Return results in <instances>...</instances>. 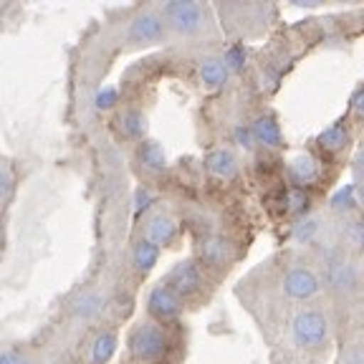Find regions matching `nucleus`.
<instances>
[{"instance_id":"c756f323","label":"nucleus","mask_w":364,"mask_h":364,"mask_svg":"<svg viewBox=\"0 0 364 364\" xmlns=\"http://www.w3.org/2000/svg\"><path fill=\"white\" fill-rule=\"evenodd\" d=\"M235 136H238V142L243 144L245 149H250L253 147V129H243V127H238V129H235Z\"/></svg>"},{"instance_id":"6ab92c4d","label":"nucleus","mask_w":364,"mask_h":364,"mask_svg":"<svg viewBox=\"0 0 364 364\" xmlns=\"http://www.w3.org/2000/svg\"><path fill=\"white\" fill-rule=\"evenodd\" d=\"M318 144L324 149H329V152H336V149H341L344 144H347V132H344V127L334 124L329 127V129H324L321 134H318Z\"/></svg>"},{"instance_id":"dca6fc26","label":"nucleus","mask_w":364,"mask_h":364,"mask_svg":"<svg viewBox=\"0 0 364 364\" xmlns=\"http://www.w3.org/2000/svg\"><path fill=\"white\" fill-rule=\"evenodd\" d=\"M159 258V248L157 243H152V240H139L134 248V266L139 268V271H149V268L157 263Z\"/></svg>"},{"instance_id":"7c9ffc66","label":"nucleus","mask_w":364,"mask_h":364,"mask_svg":"<svg viewBox=\"0 0 364 364\" xmlns=\"http://www.w3.org/2000/svg\"><path fill=\"white\" fill-rule=\"evenodd\" d=\"M0 364H28V362H26V359H23L21 354H16V352H3Z\"/></svg>"},{"instance_id":"2eb2a0df","label":"nucleus","mask_w":364,"mask_h":364,"mask_svg":"<svg viewBox=\"0 0 364 364\" xmlns=\"http://www.w3.org/2000/svg\"><path fill=\"white\" fill-rule=\"evenodd\" d=\"M114 349H117V336L112 331H104V334L97 336L94 347H91V364H104L112 359Z\"/></svg>"},{"instance_id":"a211bd4d","label":"nucleus","mask_w":364,"mask_h":364,"mask_svg":"<svg viewBox=\"0 0 364 364\" xmlns=\"http://www.w3.org/2000/svg\"><path fill=\"white\" fill-rule=\"evenodd\" d=\"M102 306H104L102 294H99V291H86L79 301H76V314H79L81 318H94L102 311Z\"/></svg>"},{"instance_id":"f8f14e48","label":"nucleus","mask_w":364,"mask_h":364,"mask_svg":"<svg viewBox=\"0 0 364 364\" xmlns=\"http://www.w3.org/2000/svg\"><path fill=\"white\" fill-rule=\"evenodd\" d=\"M329 284L334 286L336 291H352L357 286V273L349 263L336 261L334 266L329 268Z\"/></svg>"},{"instance_id":"4be33fe9","label":"nucleus","mask_w":364,"mask_h":364,"mask_svg":"<svg viewBox=\"0 0 364 364\" xmlns=\"http://www.w3.org/2000/svg\"><path fill=\"white\" fill-rule=\"evenodd\" d=\"M243 63H245V51L240 48V46L228 48V53H225V68L228 71H238Z\"/></svg>"},{"instance_id":"6e6552de","label":"nucleus","mask_w":364,"mask_h":364,"mask_svg":"<svg viewBox=\"0 0 364 364\" xmlns=\"http://www.w3.org/2000/svg\"><path fill=\"white\" fill-rule=\"evenodd\" d=\"M205 165H208V170L218 177H233L235 175V157H233L230 149H215V152H210L208 154V159H205Z\"/></svg>"},{"instance_id":"20e7f679","label":"nucleus","mask_w":364,"mask_h":364,"mask_svg":"<svg viewBox=\"0 0 364 364\" xmlns=\"http://www.w3.org/2000/svg\"><path fill=\"white\" fill-rule=\"evenodd\" d=\"M149 314H152L154 318H159V321H172V318L180 316V294H175V291L170 289L167 284L157 286V289L149 294Z\"/></svg>"},{"instance_id":"9b49d317","label":"nucleus","mask_w":364,"mask_h":364,"mask_svg":"<svg viewBox=\"0 0 364 364\" xmlns=\"http://www.w3.org/2000/svg\"><path fill=\"white\" fill-rule=\"evenodd\" d=\"M253 134H256L258 142L266 144V147H281V129L273 117H261V119L253 124Z\"/></svg>"},{"instance_id":"a878e982","label":"nucleus","mask_w":364,"mask_h":364,"mask_svg":"<svg viewBox=\"0 0 364 364\" xmlns=\"http://www.w3.org/2000/svg\"><path fill=\"white\" fill-rule=\"evenodd\" d=\"M286 203H289L291 213H301L304 208H306V195H304L301 190H291V193L286 195Z\"/></svg>"},{"instance_id":"393cba45","label":"nucleus","mask_w":364,"mask_h":364,"mask_svg":"<svg viewBox=\"0 0 364 364\" xmlns=\"http://www.w3.org/2000/svg\"><path fill=\"white\" fill-rule=\"evenodd\" d=\"M344 235H347V240H352L354 245H364V223H359V220L347 223Z\"/></svg>"},{"instance_id":"473e14b6","label":"nucleus","mask_w":364,"mask_h":364,"mask_svg":"<svg viewBox=\"0 0 364 364\" xmlns=\"http://www.w3.org/2000/svg\"><path fill=\"white\" fill-rule=\"evenodd\" d=\"M359 195H362V200H364V182H362V188H359Z\"/></svg>"},{"instance_id":"ddd939ff","label":"nucleus","mask_w":364,"mask_h":364,"mask_svg":"<svg viewBox=\"0 0 364 364\" xmlns=\"http://www.w3.org/2000/svg\"><path fill=\"white\" fill-rule=\"evenodd\" d=\"M139 162H142L147 170L159 172L167 167V154L157 142H144L142 147H139Z\"/></svg>"},{"instance_id":"aec40b11","label":"nucleus","mask_w":364,"mask_h":364,"mask_svg":"<svg viewBox=\"0 0 364 364\" xmlns=\"http://www.w3.org/2000/svg\"><path fill=\"white\" fill-rule=\"evenodd\" d=\"M122 129H124V134L129 136H142L144 129H147V119H144L142 112H127L124 117H122Z\"/></svg>"},{"instance_id":"0eeeda50","label":"nucleus","mask_w":364,"mask_h":364,"mask_svg":"<svg viewBox=\"0 0 364 364\" xmlns=\"http://www.w3.org/2000/svg\"><path fill=\"white\" fill-rule=\"evenodd\" d=\"M129 41L136 43H149V41H157L162 36V18L154 16V13H142L129 23V31H127Z\"/></svg>"},{"instance_id":"5701e85b","label":"nucleus","mask_w":364,"mask_h":364,"mask_svg":"<svg viewBox=\"0 0 364 364\" xmlns=\"http://www.w3.org/2000/svg\"><path fill=\"white\" fill-rule=\"evenodd\" d=\"M318 230V220L316 218H309V220H301L296 225V240H311L314 233Z\"/></svg>"},{"instance_id":"412c9836","label":"nucleus","mask_w":364,"mask_h":364,"mask_svg":"<svg viewBox=\"0 0 364 364\" xmlns=\"http://www.w3.org/2000/svg\"><path fill=\"white\" fill-rule=\"evenodd\" d=\"M13 190H16V177H13L11 165H3V170H0V195H3V203H11Z\"/></svg>"},{"instance_id":"c85d7f7f","label":"nucleus","mask_w":364,"mask_h":364,"mask_svg":"<svg viewBox=\"0 0 364 364\" xmlns=\"http://www.w3.org/2000/svg\"><path fill=\"white\" fill-rule=\"evenodd\" d=\"M149 203H152V195L147 193V190H136L134 193V210H144V208H149Z\"/></svg>"},{"instance_id":"39448f33","label":"nucleus","mask_w":364,"mask_h":364,"mask_svg":"<svg viewBox=\"0 0 364 364\" xmlns=\"http://www.w3.org/2000/svg\"><path fill=\"white\" fill-rule=\"evenodd\" d=\"M318 291V279L314 276L309 268H291L284 276V294L291 296V299H311Z\"/></svg>"},{"instance_id":"bb28decb","label":"nucleus","mask_w":364,"mask_h":364,"mask_svg":"<svg viewBox=\"0 0 364 364\" xmlns=\"http://www.w3.org/2000/svg\"><path fill=\"white\" fill-rule=\"evenodd\" d=\"M117 104V89H104L99 91V97H97V107L99 109H109Z\"/></svg>"},{"instance_id":"b1692460","label":"nucleus","mask_w":364,"mask_h":364,"mask_svg":"<svg viewBox=\"0 0 364 364\" xmlns=\"http://www.w3.org/2000/svg\"><path fill=\"white\" fill-rule=\"evenodd\" d=\"M352 205H354V188H341L331 198V208L334 210H344V208H352Z\"/></svg>"},{"instance_id":"7ed1b4c3","label":"nucleus","mask_w":364,"mask_h":364,"mask_svg":"<svg viewBox=\"0 0 364 364\" xmlns=\"http://www.w3.org/2000/svg\"><path fill=\"white\" fill-rule=\"evenodd\" d=\"M165 18L170 21V26L180 33H198L203 28L205 13L198 3H182V0H175V3H167L165 6Z\"/></svg>"},{"instance_id":"cd10ccee","label":"nucleus","mask_w":364,"mask_h":364,"mask_svg":"<svg viewBox=\"0 0 364 364\" xmlns=\"http://www.w3.org/2000/svg\"><path fill=\"white\" fill-rule=\"evenodd\" d=\"M344 364H364V344H354L344 357Z\"/></svg>"},{"instance_id":"f257e3e1","label":"nucleus","mask_w":364,"mask_h":364,"mask_svg":"<svg viewBox=\"0 0 364 364\" xmlns=\"http://www.w3.org/2000/svg\"><path fill=\"white\" fill-rule=\"evenodd\" d=\"M291 334H294V341L301 349H318L324 347L326 339H329V321H326L324 314L314 311V309H304L294 316Z\"/></svg>"},{"instance_id":"423d86ee","label":"nucleus","mask_w":364,"mask_h":364,"mask_svg":"<svg viewBox=\"0 0 364 364\" xmlns=\"http://www.w3.org/2000/svg\"><path fill=\"white\" fill-rule=\"evenodd\" d=\"M200 271L195 263L185 261V263H177L175 268L170 271V276H167V286H170L175 294L180 296H190L195 294V291L200 289Z\"/></svg>"},{"instance_id":"9d476101","label":"nucleus","mask_w":364,"mask_h":364,"mask_svg":"<svg viewBox=\"0 0 364 364\" xmlns=\"http://www.w3.org/2000/svg\"><path fill=\"white\" fill-rule=\"evenodd\" d=\"M175 233H177V225L167 215L152 218L147 225V240H152V243H170L175 238Z\"/></svg>"},{"instance_id":"f3484780","label":"nucleus","mask_w":364,"mask_h":364,"mask_svg":"<svg viewBox=\"0 0 364 364\" xmlns=\"http://www.w3.org/2000/svg\"><path fill=\"white\" fill-rule=\"evenodd\" d=\"M200 79L208 86H220V84H225V79H228V68L223 66L220 61H215V58H205V61L200 63Z\"/></svg>"},{"instance_id":"f03ea898","label":"nucleus","mask_w":364,"mask_h":364,"mask_svg":"<svg viewBox=\"0 0 364 364\" xmlns=\"http://www.w3.org/2000/svg\"><path fill=\"white\" fill-rule=\"evenodd\" d=\"M167 349V336L165 331L159 329L152 321H142L129 336V352L134 359L142 362H152V359L162 357Z\"/></svg>"},{"instance_id":"1a4fd4ad","label":"nucleus","mask_w":364,"mask_h":364,"mask_svg":"<svg viewBox=\"0 0 364 364\" xmlns=\"http://www.w3.org/2000/svg\"><path fill=\"white\" fill-rule=\"evenodd\" d=\"M291 175L299 185H309L318 177V162L311 154H299V157L291 162Z\"/></svg>"},{"instance_id":"4468645a","label":"nucleus","mask_w":364,"mask_h":364,"mask_svg":"<svg viewBox=\"0 0 364 364\" xmlns=\"http://www.w3.org/2000/svg\"><path fill=\"white\" fill-rule=\"evenodd\" d=\"M228 253H230V248H228V243L223 238H208L203 243V248H200L203 261L210 263V266H223L228 261Z\"/></svg>"},{"instance_id":"2f4dec72","label":"nucleus","mask_w":364,"mask_h":364,"mask_svg":"<svg viewBox=\"0 0 364 364\" xmlns=\"http://www.w3.org/2000/svg\"><path fill=\"white\" fill-rule=\"evenodd\" d=\"M354 109L364 117V89L357 91V97H354Z\"/></svg>"}]
</instances>
